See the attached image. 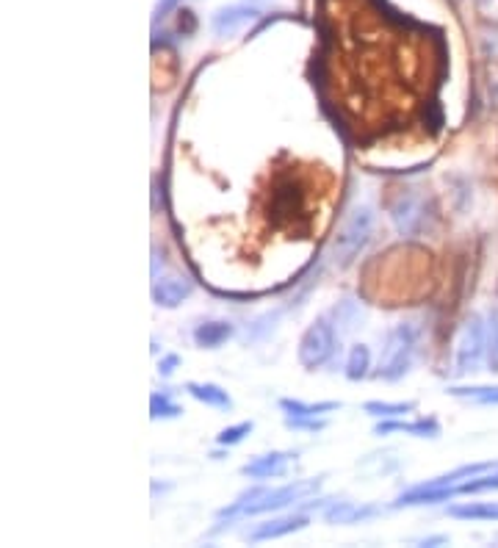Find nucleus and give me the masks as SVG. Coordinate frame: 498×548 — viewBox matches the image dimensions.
I'll return each mask as SVG.
<instances>
[{
	"instance_id": "25",
	"label": "nucleus",
	"mask_w": 498,
	"mask_h": 548,
	"mask_svg": "<svg viewBox=\"0 0 498 548\" xmlns=\"http://www.w3.org/2000/svg\"><path fill=\"white\" fill-rule=\"evenodd\" d=\"M178 363H180L178 355H169V358H164L161 360V374H164V377H169V374L175 371V366H178Z\"/></svg>"
},
{
	"instance_id": "14",
	"label": "nucleus",
	"mask_w": 498,
	"mask_h": 548,
	"mask_svg": "<svg viewBox=\"0 0 498 548\" xmlns=\"http://www.w3.org/2000/svg\"><path fill=\"white\" fill-rule=\"evenodd\" d=\"M449 515L463 521H498V501H474V504L449 507Z\"/></svg>"
},
{
	"instance_id": "10",
	"label": "nucleus",
	"mask_w": 498,
	"mask_h": 548,
	"mask_svg": "<svg viewBox=\"0 0 498 548\" xmlns=\"http://www.w3.org/2000/svg\"><path fill=\"white\" fill-rule=\"evenodd\" d=\"M291 460L288 452H272L263 454V457H255L252 463H247L241 471L252 479H272V477H283L285 465Z\"/></svg>"
},
{
	"instance_id": "7",
	"label": "nucleus",
	"mask_w": 498,
	"mask_h": 548,
	"mask_svg": "<svg viewBox=\"0 0 498 548\" xmlns=\"http://www.w3.org/2000/svg\"><path fill=\"white\" fill-rule=\"evenodd\" d=\"M393 222L404 236H418L427 227V203L415 194H407L399 205H393Z\"/></svg>"
},
{
	"instance_id": "9",
	"label": "nucleus",
	"mask_w": 498,
	"mask_h": 548,
	"mask_svg": "<svg viewBox=\"0 0 498 548\" xmlns=\"http://www.w3.org/2000/svg\"><path fill=\"white\" fill-rule=\"evenodd\" d=\"M308 526V515H283V518H272V521H266L258 529H252L249 532V540L252 543H263V540H277V537L285 535H294L299 529H305Z\"/></svg>"
},
{
	"instance_id": "11",
	"label": "nucleus",
	"mask_w": 498,
	"mask_h": 548,
	"mask_svg": "<svg viewBox=\"0 0 498 548\" xmlns=\"http://www.w3.org/2000/svg\"><path fill=\"white\" fill-rule=\"evenodd\" d=\"M255 9H249V6H227V9H219L214 14V31L219 36L227 34H236L241 25H247L252 17H255Z\"/></svg>"
},
{
	"instance_id": "20",
	"label": "nucleus",
	"mask_w": 498,
	"mask_h": 548,
	"mask_svg": "<svg viewBox=\"0 0 498 548\" xmlns=\"http://www.w3.org/2000/svg\"><path fill=\"white\" fill-rule=\"evenodd\" d=\"M366 515H371V510H360V507H352V504H335L327 513V521H332V524H352V521L366 518Z\"/></svg>"
},
{
	"instance_id": "19",
	"label": "nucleus",
	"mask_w": 498,
	"mask_h": 548,
	"mask_svg": "<svg viewBox=\"0 0 498 548\" xmlns=\"http://www.w3.org/2000/svg\"><path fill=\"white\" fill-rule=\"evenodd\" d=\"M413 407H415L413 402H396V405H391V402H368L366 413H371V416H377V418H393V416H404V413H410Z\"/></svg>"
},
{
	"instance_id": "1",
	"label": "nucleus",
	"mask_w": 498,
	"mask_h": 548,
	"mask_svg": "<svg viewBox=\"0 0 498 548\" xmlns=\"http://www.w3.org/2000/svg\"><path fill=\"white\" fill-rule=\"evenodd\" d=\"M371 230H374V214L368 205H360L352 214L346 216V222L338 230V236L332 241V261L335 266H352L357 261V255L363 252V247L371 239Z\"/></svg>"
},
{
	"instance_id": "17",
	"label": "nucleus",
	"mask_w": 498,
	"mask_h": 548,
	"mask_svg": "<svg viewBox=\"0 0 498 548\" xmlns=\"http://www.w3.org/2000/svg\"><path fill=\"white\" fill-rule=\"evenodd\" d=\"M457 399H471L476 405H498V385H474V388H449Z\"/></svg>"
},
{
	"instance_id": "5",
	"label": "nucleus",
	"mask_w": 498,
	"mask_h": 548,
	"mask_svg": "<svg viewBox=\"0 0 498 548\" xmlns=\"http://www.w3.org/2000/svg\"><path fill=\"white\" fill-rule=\"evenodd\" d=\"M316 490H319V479H302V482H294V485H285V488L274 490L261 488V493H258L255 501L244 510V515H261L272 513V510H283L288 504L305 501L310 493H316Z\"/></svg>"
},
{
	"instance_id": "18",
	"label": "nucleus",
	"mask_w": 498,
	"mask_h": 548,
	"mask_svg": "<svg viewBox=\"0 0 498 548\" xmlns=\"http://www.w3.org/2000/svg\"><path fill=\"white\" fill-rule=\"evenodd\" d=\"M368 366H371V352H368V346L357 344L352 346V352H349V360H346V377L352 382L363 380L368 374Z\"/></svg>"
},
{
	"instance_id": "15",
	"label": "nucleus",
	"mask_w": 498,
	"mask_h": 548,
	"mask_svg": "<svg viewBox=\"0 0 498 548\" xmlns=\"http://www.w3.org/2000/svg\"><path fill=\"white\" fill-rule=\"evenodd\" d=\"M288 416L294 418H316L321 413H330V410H338V402H319V405H308V402H299V399H283L280 402Z\"/></svg>"
},
{
	"instance_id": "2",
	"label": "nucleus",
	"mask_w": 498,
	"mask_h": 548,
	"mask_svg": "<svg viewBox=\"0 0 498 548\" xmlns=\"http://www.w3.org/2000/svg\"><path fill=\"white\" fill-rule=\"evenodd\" d=\"M415 344H418V338H415L413 324H396L385 338V346H382L377 377L388 382L404 377L410 363H413Z\"/></svg>"
},
{
	"instance_id": "16",
	"label": "nucleus",
	"mask_w": 498,
	"mask_h": 548,
	"mask_svg": "<svg viewBox=\"0 0 498 548\" xmlns=\"http://www.w3.org/2000/svg\"><path fill=\"white\" fill-rule=\"evenodd\" d=\"M388 432H407V435H418V438H438L440 427L438 421H415V424H380L377 435H388Z\"/></svg>"
},
{
	"instance_id": "24",
	"label": "nucleus",
	"mask_w": 498,
	"mask_h": 548,
	"mask_svg": "<svg viewBox=\"0 0 498 548\" xmlns=\"http://www.w3.org/2000/svg\"><path fill=\"white\" fill-rule=\"evenodd\" d=\"M288 427H294V429H313V432H316V429L324 427V421H305V418H291V421H288Z\"/></svg>"
},
{
	"instance_id": "8",
	"label": "nucleus",
	"mask_w": 498,
	"mask_h": 548,
	"mask_svg": "<svg viewBox=\"0 0 498 548\" xmlns=\"http://www.w3.org/2000/svg\"><path fill=\"white\" fill-rule=\"evenodd\" d=\"M191 280L186 277H180V274H172V277H164V280H158L153 286V299L155 305H161V308H178L183 299L191 297Z\"/></svg>"
},
{
	"instance_id": "12",
	"label": "nucleus",
	"mask_w": 498,
	"mask_h": 548,
	"mask_svg": "<svg viewBox=\"0 0 498 548\" xmlns=\"http://www.w3.org/2000/svg\"><path fill=\"white\" fill-rule=\"evenodd\" d=\"M186 391H189L197 402H202V405L219 407V410H230V407H233V399L227 396V391H222L219 385H211V382H189Z\"/></svg>"
},
{
	"instance_id": "6",
	"label": "nucleus",
	"mask_w": 498,
	"mask_h": 548,
	"mask_svg": "<svg viewBox=\"0 0 498 548\" xmlns=\"http://www.w3.org/2000/svg\"><path fill=\"white\" fill-rule=\"evenodd\" d=\"M308 211V191L305 186L294 178L277 180V186L272 191V216L274 222L288 225V222H297Z\"/></svg>"
},
{
	"instance_id": "21",
	"label": "nucleus",
	"mask_w": 498,
	"mask_h": 548,
	"mask_svg": "<svg viewBox=\"0 0 498 548\" xmlns=\"http://www.w3.org/2000/svg\"><path fill=\"white\" fill-rule=\"evenodd\" d=\"M249 432H252V421H241L236 427L222 429V432L216 435V443H219V446H236V443H241L247 438Z\"/></svg>"
},
{
	"instance_id": "26",
	"label": "nucleus",
	"mask_w": 498,
	"mask_h": 548,
	"mask_svg": "<svg viewBox=\"0 0 498 548\" xmlns=\"http://www.w3.org/2000/svg\"><path fill=\"white\" fill-rule=\"evenodd\" d=\"M175 3H178V0H158V6H155V14H158V17H164V14L169 12V9H172Z\"/></svg>"
},
{
	"instance_id": "4",
	"label": "nucleus",
	"mask_w": 498,
	"mask_h": 548,
	"mask_svg": "<svg viewBox=\"0 0 498 548\" xmlns=\"http://www.w3.org/2000/svg\"><path fill=\"white\" fill-rule=\"evenodd\" d=\"M482 358H487V330L479 316H471L465 322L463 333L457 338V352H454V366L457 374L479 369Z\"/></svg>"
},
{
	"instance_id": "22",
	"label": "nucleus",
	"mask_w": 498,
	"mask_h": 548,
	"mask_svg": "<svg viewBox=\"0 0 498 548\" xmlns=\"http://www.w3.org/2000/svg\"><path fill=\"white\" fill-rule=\"evenodd\" d=\"M487 366L493 374H498V316L487 324Z\"/></svg>"
},
{
	"instance_id": "23",
	"label": "nucleus",
	"mask_w": 498,
	"mask_h": 548,
	"mask_svg": "<svg viewBox=\"0 0 498 548\" xmlns=\"http://www.w3.org/2000/svg\"><path fill=\"white\" fill-rule=\"evenodd\" d=\"M150 405H153V418H175L183 413V410L164 394H155Z\"/></svg>"
},
{
	"instance_id": "13",
	"label": "nucleus",
	"mask_w": 498,
	"mask_h": 548,
	"mask_svg": "<svg viewBox=\"0 0 498 548\" xmlns=\"http://www.w3.org/2000/svg\"><path fill=\"white\" fill-rule=\"evenodd\" d=\"M233 335V324L230 322H205L194 330V341L202 349H216L222 346Z\"/></svg>"
},
{
	"instance_id": "3",
	"label": "nucleus",
	"mask_w": 498,
	"mask_h": 548,
	"mask_svg": "<svg viewBox=\"0 0 498 548\" xmlns=\"http://www.w3.org/2000/svg\"><path fill=\"white\" fill-rule=\"evenodd\" d=\"M338 349V335L330 319H316L299 338V363L308 371L321 369Z\"/></svg>"
}]
</instances>
